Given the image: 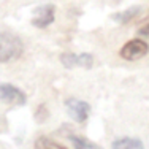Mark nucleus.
Listing matches in <instances>:
<instances>
[{
    "instance_id": "11",
    "label": "nucleus",
    "mask_w": 149,
    "mask_h": 149,
    "mask_svg": "<svg viewBox=\"0 0 149 149\" xmlns=\"http://www.w3.org/2000/svg\"><path fill=\"white\" fill-rule=\"evenodd\" d=\"M138 33H140L141 37H149V22L144 24V26L141 27L140 30H138Z\"/></svg>"
},
{
    "instance_id": "2",
    "label": "nucleus",
    "mask_w": 149,
    "mask_h": 149,
    "mask_svg": "<svg viewBox=\"0 0 149 149\" xmlns=\"http://www.w3.org/2000/svg\"><path fill=\"white\" fill-rule=\"evenodd\" d=\"M149 45L143 40H130L129 43H125L120 49V57L125 60H138L148 54Z\"/></svg>"
},
{
    "instance_id": "4",
    "label": "nucleus",
    "mask_w": 149,
    "mask_h": 149,
    "mask_svg": "<svg viewBox=\"0 0 149 149\" xmlns=\"http://www.w3.org/2000/svg\"><path fill=\"white\" fill-rule=\"evenodd\" d=\"M65 106H67V111L72 118L76 120V122H84L89 116V111H91V106L83 100H78V98H68L65 102Z\"/></svg>"
},
{
    "instance_id": "1",
    "label": "nucleus",
    "mask_w": 149,
    "mask_h": 149,
    "mask_svg": "<svg viewBox=\"0 0 149 149\" xmlns=\"http://www.w3.org/2000/svg\"><path fill=\"white\" fill-rule=\"evenodd\" d=\"M22 51L24 46L17 35L10 32L0 33V62H11L19 59Z\"/></svg>"
},
{
    "instance_id": "10",
    "label": "nucleus",
    "mask_w": 149,
    "mask_h": 149,
    "mask_svg": "<svg viewBox=\"0 0 149 149\" xmlns=\"http://www.w3.org/2000/svg\"><path fill=\"white\" fill-rule=\"evenodd\" d=\"M70 140H72L74 149H102L98 144L92 143V141L86 140L83 136H70Z\"/></svg>"
},
{
    "instance_id": "7",
    "label": "nucleus",
    "mask_w": 149,
    "mask_h": 149,
    "mask_svg": "<svg viewBox=\"0 0 149 149\" xmlns=\"http://www.w3.org/2000/svg\"><path fill=\"white\" fill-rule=\"evenodd\" d=\"M113 149H144V146L136 138H119L113 141Z\"/></svg>"
},
{
    "instance_id": "8",
    "label": "nucleus",
    "mask_w": 149,
    "mask_h": 149,
    "mask_svg": "<svg viewBox=\"0 0 149 149\" xmlns=\"http://www.w3.org/2000/svg\"><path fill=\"white\" fill-rule=\"evenodd\" d=\"M140 6H132V8L125 10V11H120V13H116V15H113V19L116 21V22L119 24H125L129 22V21H132L135 16L140 13Z\"/></svg>"
},
{
    "instance_id": "9",
    "label": "nucleus",
    "mask_w": 149,
    "mask_h": 149,
    "mask_svg": "<svg viewBox=\"0 0 149 149\" xmlns=\"http://www.w3.org/2000/svg\"><path fill=\"white\" fill-rule=\"evenodd\" d=\"M35 149H67V148L56 143L54 140H51L48 136H40L35 141Z\"/></svg>"
},
{
    "instance_id": "6",
    "label": "nucleus",
    "mask_w": 149,
    "mask_h": 149,
    "mask_svg": "<svg viewBox=\"0 0 149 149\" xmlns=\"http://www.w3.org/2000/svg\"><path fill=\"white\" fill-rule=\"evenodd\" d=\"M54 21V6L52 5H43L38 6L32 17V24L38 29H45Z\"/></svg>"
},
{
    "instance_id": "5",
    "label": "nucleus",
    "mask_w": 149,
    "mask_h": 149,
    "mask_svg": "<svg viewBox=\"0 0 149 149\" xmlns=\"http://www.w3.org/2000/svg\"><path fill=\"white\" fill-rule=\"evenodd\" d=\"M60 62L67 67V68H73V67H86L91 68L94 63V57L91 54H72V52H65L60 56Z\"/></svg>"
},
{
    "instance_id": "3",
    "label": "nucleus",
    "mask_w": 149,
    "mask_h": 149,
    "mask_svg": "<svg viewBox=\"0 0 149 149\" xmlns=\"http://www.w3.org/2000/svg\"><path fill=\"white\" fill-rule=\"evenodd\" d=\"M0 100L8 105H24L27 102V97L21 89H17L13 84H5L0 83Z\"/></svg>"
}]
</instances>
